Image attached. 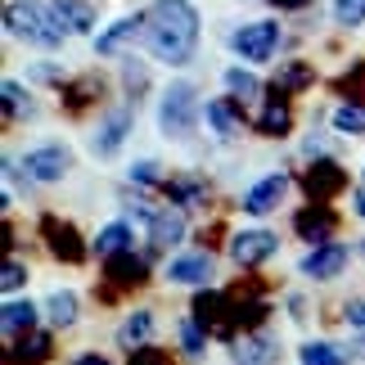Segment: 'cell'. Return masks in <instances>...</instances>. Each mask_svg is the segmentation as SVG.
Instances as JSON below:
<instances>
[{"label":"cell","instance_id":"6da1fadb","mask_svg":"<svg viewBox=\"0 0 365 365\" xmlns=\"http://www.w3.org/2000/svg\"><path fill=\"white\" fill-rule=\"evenodd\" d=\"M199 46V9L190 0H153L145 14V50L167 68H185Z\"/></svg>","mask_w":365,"mask_h":365},{"label":"cell","instance_id":"7a4b0ae2","mask_svg":"<svg viewBox=\"0 0 365 365\" xmlns=\"http://www.w3.org/2000/svg\"><path fill=\"white\" fill-rule=\"evenodd\" d=\"M5 32L32 41V46H41V50H59L68 27L54 19V9L41 5V0H14V5L5 9Z\"/></svg>","mask_w":365,"mask_h":365},{"label":"cell","instance_id":"3957f363","mask_svg":"<svg viewBox=\"0 0 365 365\" xmlns=\"http://www.w3.org/2000/svg\"><path fill=\"white\" fill-rule=\"evenodd\" d=\"M199 126V91L190 81H172L158 100V131L167 140H185Z\"/></svg>","mask_w":365,"mask_h":365},{"label":"cell","instance_id":"277c9868","mask_svg":"<svg viewBox=\"0 0 365 365\" xmlns=\"http://www.w3.org/2000/svg\"><path fill=\"white\" fill-rule=\"evenodd\" d=\"M275 46H279V23L275 19H257V23H244L240 32L230 36V50L248 63H266L275 59Z\"/></svg>","mask_w":365,"mask_h":365},{"label":"cell","instance_id":"5b68a950","mask_svg":"<svg viewBox=\"0 0 365 365\" xmlns=\"http://www.w3.org/2000/svg\"><path fill=\"white\" fill-rule=\"evenodd\" d=\"M23 172L32 180H41V185H59V180L73 172V153L63 145H54V140L32 145V149H23Z\"/></svg>","mask_w":365,"mask_h":365},{"label":"cell","instance_id":"8992f818","mask_svg":"<svg viewBox=\"0 0 365 365\" xmlns=\"http://www.w3.org/2000/svg\"><path fill=\"white\" fill-rule=\"evenodd\" d=\"M163 279L167 284H180V289H199V284H212L217 279V257L212 252H180L163 266Z\"/></svg>","mask_w":365,"mask_h":365},{"label":"cell","instance_id":"52a82bcc","mask_svg":"<svg viewBox=\"0 0 365 365\" xmlns=\"http://www.w3.org/2000/svg\"><path fill=\"white\" fill-rule=\"evenodd\" d=\"M284 194H289V176L284 172H271V176H262L257 185L244 190L240 207H244L248 217H266V212H275V207L284 203Z\"/></svg>","mask_w":365,"mask_h":365},{"label":"cell","instance_id":"ba28073f","mask_svg":"<svg viewBox=\"0 0 365 365\" xmlns=\"http://www.w3.org/2000/svg\"><path fill=\"white\" fill-rule=\"evenodd\" d=\"M131 108H108V113L95 122L91 131V153H100V158H108V153H118V145L126 140V131H131Z\"/></svg>","mask_w":365,"mask_h":365},{"label":"cell","instance_id":"9c48e42d","mask_svg":"<svg viewBox=\"0 0 365 365\" xmlns=\"http://www.w3.org/2000/svg\"><path fill=\"white\" fill-rule=\"evenodd\" d=\"M279 252V240H275V230H240L230 240V257L240 262V266H257L266 257H275Z\"/></svg>","mask_w":365,"mask_h":365},{"label":"cell","instance_id":"30bf717a","mask_svg":"<svg viewBox=\"0 0 365 365\" xmlns=\"http://www.w3.org/2000/svg\"><path fill=\"white\" fill-rule=\"evenodd\" d=\"M347 266V248L343 244H320L302 257V275L307 279H334Z\"/></svg>","mask_w":365,"mask_h":365},{"label":"cell","instance_id":"8fae6325","mask_svg":"<svg viewBox=\"0 0 365 365\" xmlns=\"http://www.w3.org/2000/svg\"><path fill=\"white\" fill-rule=\"evenodd\" d=\"M235 365H279V339L275 334H252L235 343Z\"/></svg>","mask_w":365,"mask_h":365},{"label":"cell","instance_id":"7c38bea8","mask_svg":"<svg viewBox=\"0 0 365 365\" xmlns=\"http://www.w3.org/2000/svg\"><path fill=\"white\" fill-rule=\"evenodd\" d=\"M41 312H46L50 329H73L77 325V293L73 289H50L46 302H41Z\"/></svg>","mask_w":365,"mask_h":365},{"label":"cell","instance_id":"4fadbf2b","mask_svg":"<svg viewBox=\"0 0 365 365\" xmlns=\"http://www.w3.org/2000/svg\"><path fill=\"white\" fill-rule=\"evenodd\" d=\"M50 9L68 32H95V23H100L95 5H86V0H50Z\"/></svg>","mask_w":365,"mask_h":365},{"label":"cell","instance_id":"5bb4252c","mask_svg":"<svg viewBox=\"0 0 365 365\" xmlns=\"http://www.w3.org/2000/svg\"><path fill=\"white\" fill-rule=\"evenodd\" d=\"M149 235H153L158 248H176L180 240H185V217H180V212H153Z\"/></svg>","mask_w":365,"mask_h":365},{"label":"cell","instance_id":"9a60e30c","mask_svg":"<svg viewBox=\"0 0 365 365\" xmlns=\"http://www.w3.org/2000/svg\"><path fill=\"white\" fill-rule=\"evenodd\" d=\"M149 334H153V312H145V307H140V312H131V316L118 325V343H122V347H140Z\"/></svg>","mask_w":365,"mask_h":365},{"label":"cell","instance_id":"2e32d148","mask_svg":"<svg viewBox=\"0 0 365 365\" xmlns=\"http://www.w3.org/2000/svg\"><path fill=\"white\" fill-rule=\"evenodd\" d=\"M140 23H145V19H122V23L108 27V32H100V36H95V54H118L126 41L140 32Z\"/></svg>","mask_w":365,"mask_h":365},{"label":"cell","instance_id":"e0dca14e","mask_svg":"<svg viewBox=\"0 0 365 365\" xmlns=\"http://www.w3.org/2000/svg\"><path fill=\"white\" fill-rule=\"evenodd\" d=\"M126 244H131V221H108V226L91 240L95 257H108V252H118V248H126Z\"/></svg>","mask_w":365,"mask_h":365},{"label":"cell","instance_id":"ac0fdd59","mask_svg":"<svg viewBox=\"0 0 365 365\" xmlns=\"http://www.w3.org/2000/svg\"><path fill=\"white\" fill-rule=\"evenodd\" d=\"M298 365H347V356H343L334 343L312 339V343H302V347H298Z\"/></svg>","mask_w":365,"mask_h":365},{"label":"cell","instance_id":"d6986e66","mask_svg":"<svg viewBox=\"0 0 365 365\" xmlns=\"http://www.w3.org/2000/svg\"><path fill=\"white\" fill-rule=\"evenodd\" d=\"M32 320H36V307H32V302H27V298H23V302H19V298H9V302H5V316H0V325H5V334L14 339V334L27 329Z\"/></svg>","mask_w":365,"mask_h":365},{"label":"cell","instance_id":"ffe728a7","mask_svg":"<svg viewBox=\"0 0 365 365\" xmlns=\"http://www.w3.org/2000/svg\"><path fill=\"white\" fill-rule=\"evenodd\" d=\"M203 113H207V122H212V131H217L221 140H235V135H240V118L230 113V104L212 100V104H203Z\"/></svg>","mask_w":365,"mask_h":365},{"label":"cell","instance_id":"44dd1931","mask_svg":"<svg viewBox=\"0 0 365 365\" xmlns=\"http://www.w3.org/2000/svg\"><path fill=\"white\" fill-rule=\"evenodd\" d=\"M334 131H343V135H365V108H356V104L334 108Z\"/></svg>","mask_w":365,"mask_h":365},{"label":"cell","instance_id":"7402d4cb","mask_svg":"<svg viewBox=\"0 0 365 365\" xmlns=\"http://www.w3.org/2000/svg\"><path fill=\"white\" fill-rule=\"evenodd\" d=\"M334 23L361 27L365 23V0H334Z\"/></svg>","mask_w":365,"mask_h":365},{"label":"cell","instance_id":"603a6c76","mask_svg":"<svg viewBox=\"0 0 365 365\" xmlns=\"http://www.w3.org/2000/svg\"><path fill=\"white\" fill-rule=\"evenodd\" d=\"M226 91L240 95V100H257V77H252V73H240V68H230V73H226Z\"/></svg>","mask_w":365,"mask_h":365},{"label":"cell","instance_id":"cb8c5ba5","mask_svg":"<svg viewBox=\"0 0 365 365\" xmlns=\"http://www.w3.org/2000/svg\"><path fill=\"white\" fill-rule=\"evenodd\" d=\"M5 108H9V118H19V113L27 118V113H32V100H27V91L14 77H5Z\"/></svg>","mask_w":365,"mask_h":365},{"label":"cell","instance_id":"d4e9b609","mask_svg":"<svg viewBox=\"0 0 365 365\" xmlns=\"http://www.w3.org/2000/svg\"><path fill=\"white\" fill-rule=\"evenodd\" d=\"M180 343H185V356H203L207 352V339L199 334L194 320H180Z\"/></svg>","mask_w":365,"mask_h":365},{"label":"cell","instance_id":"484cf974","mask_svg":"<svg viewBox=\"0 0 365 365\" xmlns=\"http://www.w3.org/2000/svg\"><path fill=\"white\" fill-rule=\"evenodd\" d=\"M131 180H140V185H153L158 180V163H131Z\"/></svg>","mask_w":365,"mask_h":365},{"label":"cell","instance_id":"4316f807","mask_svg":"<svg viewBox=\"0 0 365 365\" xmlns=\"http://www.w3.org/2000/svg\"><path fill=\"white\" fill-rule=\"evenodd\" d=\"M19 284H27V266L23 262H9L5 266V293H14Z\"/></svg>","mask_w":365,"mask_h":365},{"label":"cell","instance_id":"83f0119b","mask_svg":"<svg viewBox=\"0 0 365 365\" xmlns=\"http://www.w3.org/2000/svg\"><path fill=\"white\" fill-rule=\"evenodd\" d=\"M347 325L365 329V302H352V307H347Z\"/></svg>","mask_w":365,"mask_h":365},{"label":"cell","instance_id":"f1b7e54d","mask_svg":"<svg viewBox=\"0 0 365 365\" xmlns=\"http://www.w3.org/2000/svg\"><path fill=\"white\" fill-rule=\"evenodd\" d=\"M352 217H361V221H365V190H356V194H352Z\"/></svg>","mask_w":365,"mask_h":365},{"label":"cell","instance_id":"f546056e","mask_svg":"<svg viewBox=\"0 0 365 365\" xmlns=\"http://www.w3.org/2000/svg\"><path fill=\"white\" fill-rule=\"evenodd\" d=\"M77 365H108L104 356H77Z\"/></svg>","mask_w":365,"mask_h":365},{"label":"cell","instance_id":"4dcf8cb0","mask_svg":"<svg viewBox=\"0 0 365 365\" xmlns=\"http://www.w3.org/2000/svg\"><path fill=\"white\" fill-rule=\"evenodd\" d=\"M279 5H302V0H279Z\"/></svg>","mask_w":365,"mask_h":365}]
</instances>
